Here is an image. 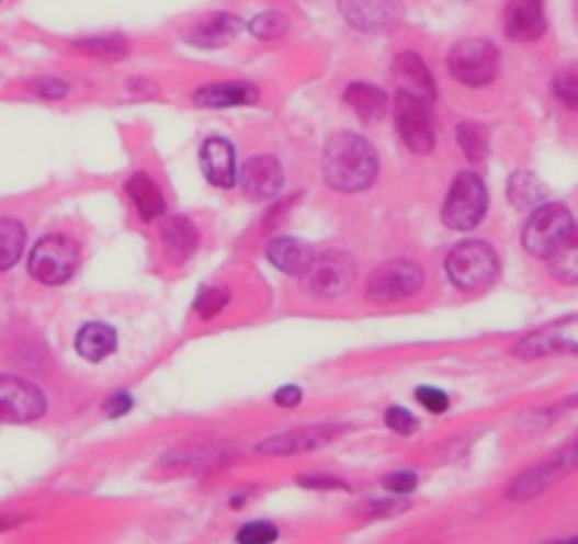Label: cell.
Instances as JSON below:
<instances>
[{
    "label": "cell",
    "mask_w": 578,
    "mask_h": 544,
    "mask_svg": "<svg viewBox=\"0 0 578 544\" xmlns=\"http://www.w3.org/2000/svg\"><path fill=\"white\" fill-rule=\"evenodd\" d=\"M377 177V157L363 136L343 131L324 148V179L329 188L343 193L366 191Z\"/></svg>",
    "instance_id": "6da1fadb"
},
{
    "label": "cell",
    "mask_w": 578,
    "mask_h": 544,
    "mask_svg": "<svg viewBox=\"0 0 578 544\" xmlns=\"http://www.w3.org/2000/svg\"><path fill=\"white\" fill-rule=\"evenodd\" d=\"M573 230H576V222H573V213L567 211L565 204H539L536 211H533V216L528 218V225H524L522 245L524 250L531 252V256H536V259H551L553 252L558 250V245H562Z\"/></svg>",
    "instance_id": "7a4b0ae2"
},
{
    "label": "cell",
    "mask_w": 578,
    "mask_h": 544,
    "mask_svg": "<svg viewBox=\"0 0 578 544\" xmlns=\"http://www.w3.org/2000/svg\"><path fill=\"white\" fill-rule=\"evenodd\" d=\"M445 272L460 290H485L488 284H494V279L499 275V261L497 252L490 250L485 241H463L449 252L445 259Z\"/></svg>",
    "instance_id": "3957f363"
},
{
    "label": "cell",
    "mask_w": 578,
    "mask_h": 544,
    "mask_svg": "<svg viewBox=\"0 0 578 544\" xmlns=\"http://www.w3.org/2000/svg\"><path fill=\"white\" fill-rule=\"evenodd\" d=\"M485 211H488V191L483 179L474 173H460L442 204V222L451 230H474L485 218Z\"/></svg>",
    "instance_id": "277c9868"
},
{
    "label": "cell",
    "mask_w": 578,
    "mask_h": 544,
    "mask_svg": "<svg viewBox=\"0 0 578 544\" xmlns=\"http://www.w3.org/2000/svg\"><path fill=\"white\" fill-rule=\"evenodd\" d=\"M77 261H80V252L77 245L66 236H46L34 245L32 256H29V272L41 284L57 286L66 284L77 270Z\"/></svg>",
    "instance_id": "5b68a950"
},
{
    "label": "cell",
    "mask_w": 578,
    "mask_h": 544,
    "mask_svg": "<svg viewBox=\"0 0 578 544\" xmlns=\"http://www.w3.org/2000/svg\"><path fill=\"white\" fill-rule=\"evenodd\" d=\"M449 71L463 86H488L499 75V52L488 41H463L451 48Z\"/></svg>",
    "instance_id": "8992f818"
},
{
    "label": "cell",
    "mask_w": 578,
    "mask_h": 544,
    "mask_svg": "<svg viewBox=\"0 0 578 544\" xmlns=\"http://www.w3.org/2000/svg\"><path fill=\"white\" fill-rule=\"evenodd\" d=\"M395 120L397 131H400V139L415 150V154H429L437 143V131H434V116L429 111V100L422 97L406 94L400 91L395 100Z\"/></svg>",
    "instance_id": "52a82bcc"
},
{
    "label": "cell",
    "mask_w": 578,
    "mask_h": 544,
    "mask_svg": "<svg viewBox=\"0 0 578 544\" xmlns=\"http://www.w3.org/2000/svg\"><path fill=\"white\" fill-rule=\"evenodd\" d=\"M578 352V315L573 318L553 320L547 327L536 329L528 338L519 340L513 349L522 361H536V358H551V354H576Z\"/></svg>",
    "instance_id": "ba28073f"
},
{
    "label": "cell",
    "mask_w": 578,
    "mask_h": 544,
    "mask_svg": "<svg viewBox=\"0 0 578 544\" xmlns=\"http://www.w3.org/2000/svg\"><path fill=\"white\" fill-rule=\"evenodd\" d=\"M306 275V290L318 298H335L343 295L352 286L354 279V261L347 252H324L318 259H313Z\"/></svg>",
    "instance_id": "9c48e42d"
},
{
    "label": "cell",
    "mask_w": 578,
    "mask_h": 544,
    "mask_svg": "<svg viewBox=\"0 0 578 544\" xmlns=\"http://www.w3.org/2000/svg\"><path fill=\"white\" fill-rule=\"evenodd\" d=\"M422 275L420 267L415 261H388V264L377 267L369 279V295L374 301H400L411 298L415 293H420Z\"/></svg>",
    "instance_id": "30bf717a"
},
{
    "label": "cell",
    "mask_w": 578,
    "mask_h": 544,
    "mask_svg": "<svg viewBox=\"0 0 578 544\" xmlns=\"http://www.w3.org/2000/svg\"><path fill=\"white\" fill-rule=\"evenodd\" d=\"M46 411V397L37 386L21 377L0 374V420L32 422Z\"/></svg>",
    "instance_id": "8fae6325"
},
{
    "label": "cell",
    "mask_w": 578,
    "mask_h": 544,
    "mask_svg": "<svg viewBox=\"0 0 578 544\" xmlns=\"http://www.w3.org/2000/svg\"><path fill=\"white\" fill-rule=\"evenodd\" d=\"M573 468H578V440L573 442V445H567V449L558 451L551 463L539 465V468H533V471H528V474L519 476L517 483L510 485V497L513 499L536 497V494H542L547 485L562 479V474H567V471H573Z\"/></svg>",
    "instance_id": "7c38bea8"
},
{
    "label": "cell",
    "mask_w": 578,
    "mask_h": 544,
    "mask_svg": "<svg viewBox=\"0 0 578 544\" xmlns=\"http://www.w3.org/2000/svg\"><path fill=\"white\" fill-rule=\"evenodd\" d=\"M340 14L361 32H386L400 18L397 0H340Z\"/></svg>",
    "instance_id": "4fadbf2b"
},
{
    "label": "cell",
    "mask_w": 578,
    "mask_h": 544,
    "mask_svg": "<svg viewBox=\"0 0 578 544\" xmlns=\"http://www.w3.org/2000/svg\"><path fill=\"white\" fill-rule=\"evenodd\" d=\"M241 191L256 202H267L284 188V170L275 157H252L241 168Z\"/></svg>",
    "instance_id": "5bb4252c"
},
{
    "label": "cell",
    "mask_w": 578,
    "mask_h": 544,
    "mask_svg": "<svg viewBox=\"0 0 578 544\" xmlns=\"http://www.w3.org/2000/svg\"><path fill=\"white\" fill-rule=\"evenodd\" d=\"M505 34L510 41L528 43L544 34V3L542 0H510L505 9Z\"/></svg>",
    "instance_id": "9a60e30c"
},
{
    "label": "cell",
    "mask_w": 578,
    "mask_h": 544,
    "mask_svg": "<svg viewBox=\"0 0 578 544\" xmlns=\"http://www.w3.org/2000/svg\"><path fill=\"white\" fill-rule=\"evenodd\" d=\"M202 170L207 182L216 184V188H233L238 182L233 145L227 139H222V136H211L202 145Z\"/></svg>",
    "instance_id": "2e32d148"
},
{
    "label": "cell",
    "mask_w": 578,
    "mask_h": 544,
    "mask_svg": "<svg viewBox=\"0 0 578 544\" xmlns=\"http://www.w3.org/2000/svg\"><path fill=\"white\" fill-rule=\"evenodd\" d=\"M338 434L335 429H298V431H284L279 437H270L259 445L261 454H275V456H290V454H304V451L320 449L327 445L332 437Z\"/></svg>",
    "instance_id": "e0dca14e"
},
{
    "label": "cell",
    "mask_w": 578,
    "mask_h": 544,
    "mask_svg": "<svg viewBox=\"0 0 578 544\" xmlns=\"http://www.w3.org/2000/svg\"><path fill=\"white\" fill-rule=\"evenodd\" d=\"M267 259L272 261V264L279 267L281 272H286V275H304L306 270H309V264H313V247L306 245V241H301V238H272L270 245H267Z\"/></svg>",
    "instance_id": "ac0fdd59"
},
{
    "label": "cell",
    "mask_w": 578,
    "mask_h": 544,
    "mask_svg": "<svg viewBox=\"0 0 578 544\" xmlns=\"http://www.w3.org/2000/svg\"><path fill=\"white\" fill-rule=\"evenodd\" d=\"M193 100L202 109H230V105H250V102H256L259 91L250 82H216V86L199 89Z\"/></svg>",
    "instance_id": "d6986e66"
},
{
    "label": "cell",
    "mask_w": 578,
    "mask_h": 544,
    "mask_svg": "<svg viewBox=\"0 0 578 544\" xmlns=\"http://www.w3.org/2000/svg\"><path fill=\"white\" fill-rule=\"evenodd\" d=\"M395 77L400 82V91L406 94L422 97V100H434V80L429 75V66L417 55H400L395 60Z\"/></svg>",
    "instance_id": "ffe728a7"
},
{
    "label": "cell",
    "mask_w": 578,
    "mask_h": 544,
    "mask_svg": "<svg viewBox=\"0 0 578 544\" xmlns=\"http://www.w3.org/2000/svg\"><path fill=\"white\" fill-rule=\"evenodd\" d=\"M238 32H241V21H238V18H233V14H211V18H204V21L193 29L191 43L193 46L218 48L236 41Z\"/></svg>",
    "instance_id": "44dd1931"
},
{
    "label": "cell",
    "mask_w": 578,
    "mask_h": 544,
    "mask_svg": "<svg viewBox=\"0 0 578 544\" xmlns=\"http://www.w3.org/2000/svg\"><path fill=\"white\" fill-rule=\"evenodd\" d=\"M162 241H165V250L170 252V259L184 261L193 250H196L199 233L196 227H193L191 218L170 216L162 225Z\"/></svg>",
    "instance_id": "7402d4cb"
},
{
    "label": "cell",
    "mask_w": 578,
    "mask_h": 544,
    "mask_svg": "<svg viewBox=\"0 0 578 544\" xmlns=\"http://www.w3.org/2000/svg\"><path fill=\"white\" fill-rule=\"evenodd\" d=\"M128 196L145 222H154V218H159L165 213L162 191H159L157 182L148 173H134L128 179Z\"/></svg>",
    "instance_id": "603a6c76"
},
{
    "label": "cell",
    "mask_w": 578,
    "mask_h": 544,
    "mask_svg": "<svg viewBox=\"0 0 578 544\" xmlns=\"http://www.w3.org/2000/svg\"><path fill=\"white\" fill-rule=\"evenodd\" d=\"M114 349L116 332L111 327H105V324H89V327H82L80 335H77V352L91 363L114 354Z\"/></svg>",
    "instance_id": "cb8c5ba5"
},
{
    "label": "cell",
    "mask_w": 578,
    "mask_h": 544,
    "mask_svg": "<svg viewBox=\"0 0 578 544\" xmlns=\"http://www.w3.org/2000/svg\"><path fill=\"white\" fill-rule=\"evenodd\" d=\"M347 105L354 111V114L366 120V123H374L381 120L383 111H386V94L381 89H374L369 82H352L347 89Z\"/></svg>",
    "instance_id": "d4e9b609"
},
{
    "label": "cell",
    "mask_w": 578,
    "mask_h": 544,
    "mask_svg": "<svg viewBox=\"0 0 578 544\" xmlns=\"http://www.w3.org/2000/svg\"><path fill=\"white\" fill-rule=\"evenodd\" d=\"M547 261H551L553 279L562 284H578V227L558 245V250Z\"/></svg>",
    "instance_id": "484cf974"
},
{
    "label": "cell",
    "mask_w": 578,
    "mask_h": 544,
    "mask_svg": "<svg viewBox=\"0 0 578 544\" xmlns=\"http://www.w3.org/2000/svg\"><path fill=\"white\" fill-rule=\"evenodd\" d=\"M508 199L513 207H522V211L524 207H539L544 202V184L528 170H519L508 182Z\"/></svg>",
    "instance_id": "4316f807"
},
{
    "label": "cell",
    "mask_w": 578,
    "mask_h": 544,
    "mask_svg": "<svg viewBox=\"0 0 578 544\" xmlns=\"http://www.w3.org/2000/svg\"><path fill=\"white\" fill-rule=\"evenodd\" d=\"M23 245H26V230L21 222L3 218L0 222V270L18 264V259L23 256Z\"/></svg>",
    "instance_id": "83f0119b"
},
{
    "label": "cell",
    "mask_w": 578,
    "mask_h": 544,
    "mask_svg": "<svg viewBox=\"0 0 578 544\" xmlns=\"http://www.w3.org/2000/svg\"><path fill=\"white\" fill-rule=\"evenodd\" d=\"M456 139L463 145L465 157L468 159H485L488 157V131L483 128L479 123H463L456 128Z\"/></svg>",
    "instance_id": "f1b7e54d"
},
{
    "label": "cell",
    "mask_w": 578,
    "mask_h": 544,
    "mask_svg": "<svg viewBox=\"0 0 578 544\" xmlns=\"http://www.w3.org/2000/svg\"><path fill=\"white\" fill-rule=\"evenodd\" d=\"M77 46L86 52V55H94L100 60H120L128 52V43L123 37H91V41H82Z\"/></svg>",
    "instance_id": "f546056e"
},
{
    "label": "cell",
    "mask_w": 578,
    "mask_h": 544,
    "mask_svg": "<svg viewBox=\"0 0 578 544\" xmlns=\"http://www.w3.org/2000/svg\"><path fill=\"white\" fill-rule=\"evenodd\" d=\"M247 26H250V32L256 34V37H261V41H272V37H279V34H284L286 29H290V18L281 12H261L256 14Z\"/></svg>",
    "instance_id": "4dcf8cb0"
},
{
    "label": "cell",
    "mask_w": 578,
    "mask_h": 544,
    "mask_svg": "<svg viewBox=\"0 0 578 544\" xmlns=\"http://www.w3.org/2000/svg\"><path fill=\"white\" fill-rule=\"evenodd\" d=\"M227 301H230V293H227L225 286H207V290H202L196 298V313L202 315L204 320L216 318L222 309L227 306Z\"/></svg>",
    "instance_id": "1f68e13d"
},
{
    "label": "cell",
    "mask_w": 578,
    "mask_h": 544,
    "mask_svg": "<svg viewBox=\"0 0 578 544\" xmlns=\"http://www.w3.org/2000/svg\"><path fill=\"white\" fill-rule=\"evenodd\" d=\"M553 91L567 109L578 111V68H562L553 80Z\"/></svg>",
    "instance_id": "d6a6232c"
},
{
    "label": "cell",
    "mask_w": 578,
    "mask_h": 544,
    "mask_svg": "<svg viewBox=\"0 0 578 544\" xmlns=\"http://www.w3.org/2000/svg\"><path fill=\"white\" fill-rule=\"evenodd\" d=\"M275 539H279V531L267 522H252L238 531V542L245 544H267V542H275Z\"/></svg>",
    "instance_id": "836d02e7"
},
{
    "label": "cell",
    "mask_w": 578,
    "mask_h": 544,
    "mask_svg": "<svg viewBox=\"0 0 578 544\" xmlns=\"http://www.w3.org/2000/svg\"><path fill=\"white\" fill-rule=\"evenodd\" d=\"M386 426L392 431H397V434H411V431L417 429V420H415V415L408 411V408L392 406L386 411Z\"/></svg>",
    "instance_id": "e575fe53"
},
{
    "label": "cell",
    "mask_w": 578,
    "mask_h": 544,
    "mask_svg": "<svg viewBox=\"0 0 578 544\" xmlns=\"http://www.w3.org/2000/svg\"><path fill=\"white\" fill-rule=\"evenodd\" d=\"M383 488L397 494V497H406V494H411L417 488V474L415 471H395V474H388L383 479Z\"/></svg>",
    "instance_id": "d590c367"
},
{
    "label": "cell",
    "mask_w": 578,
    "mask_h": 544,
    "mask_svg": "<svg viewBox=\"0 0 578 544\" xmlns=\"http://www.w3.org/2000/svg\"><path fill=\"white\" fill-rule=\"evenodd\" d=\"M417 400L429 408V411H434V415H442V411L449 408V395H445V392H440V388H434V386L417 388Z\"/></svg>",
    "instance_id": "8d00e7d4"
},
{
    "label": "cell",
    "mask_w": 578,
    "mask_h": 544,
    "mask_svg": "<svg viewBox=\"0 0 578 544\" xmlns=\"http://www.w3.org/2000/svg\"><path fill=\"white\" fill-rule=\"evenodd\" d=\"M29 89H32L37 97H66L68 94L66 82L48 80V77H43V80H32L29 82Z\"/></svg>",
    "instance_id": "74e56055"
},
{
    "label": "cell",
    "mask_w": 578,
    "mask_h": 544,
    "mask_svg": "<svg viewBox=\"0 0 578 544\" xmlns=\"http://www.w3.org/2000/svg\"><path fill=\"white\" fill-rule=\"evenodd\" d=\"M301 485H306V488H347V485L340 483V479H335V476H304L301 479Z\"/></svg>",
    "instance_id": "f35d334b"
},
{
    "label": "cell",
    "mask_w": 578,
    "mask_h": 544,
    "mask_svg": "<svg viewBox=\"0 0 578 544\" xmlns=\"http://www.w3.org/2000/svg\"><path fill=\"white\" fill-rule=\"evenodd\" d=\"M131 406H134L131 395H116V397H111L109 403H105V415L120 417V415H125V411H128Z\"/></svg>",
    "instance_id": "ab89813d"
},
{
    "label": "cell",
    "mask_w": 578,
    "mask_h": 544,
    "mask_svg": "<svg viewBox=\"0 0 578 544\" xmlns=\"http://www.w3.org/2000/svg\"><path fill=\"white\" fill-rule=\"evenodd\" d=\"M301 388L298 386H281L279 392H275V403L279 406H295V403H301Z\"/></svg>",
    "instance_id": "60d3db41"
},
{
    "label": "cell",
    "mask_w": 578,
    "mask_h": 544,
    "mask_svg": "<svg viewBox=\"0 0 578 544\" xmlns=\"http://www.w3.org/2000/svg\"><path fill=\"white\" fill-rule=\"evenodd\" d=\"M573 403H578V397H573Z\"/></svg>",
    "instance_id": "b9f144b4"
}]
</instances>
